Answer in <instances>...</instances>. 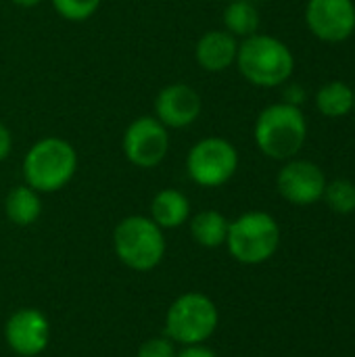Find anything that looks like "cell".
Here are the masks:
<instances>
[{
    "instance_id": "cell-1",
    "label": "cell",
    "mask_w": 355,
    "mask_h": 357,
    "mask_svg": "<svg viewBox=\"0 0 355 357\" xmlns=\"http://www.w3.org/2000/svg\"><path fill=\"white\" fill-rule=\"evenodd\" d=\"M236 67L253 86L274 88L293 75L295 59L289 46L278 38L253 33L239 44Z\"/></svg>"
},
{
    "instance_id": "cell-2",
    "label": "cell",
    "mask_w": 355,
    "mask_h": 357,
    "mask_svg": "<svg viewBox=\"0 0 355 357\" xmlns=\"http://www.w3.org/2000/svg\"><path fill=\"white\" fill-rule=\"evenodd\" d=\"M77 169V153L63 138L48 136L29 146L23 159L25 184L36 192H56L65 188Z\"/></svg>"
},
{
    "instance_id": "cell-3",
    "label": "cell",
    "mask_w": 355,
    "mask_h": 357,
    "mask_svg": "<svg viewBox=\"0 0 355 357\" xmlns=\"http://www.w3.org/2000/svg\"><path fill=\"white\" fill-rule=\"evenodd\" d=\"M253 136L266 157L287 161L301 151L308 136V123L299 107L278 102L259 113Z\"/></svg>"
},
{
    "instance_id": "cell-4",
    "label": "cell",
    "mask_w": 355,
    "mask_h": 357,
    "mask_svg": "<svg viewBox=\"0 0 355 357\" xmlns=\"http://www.w3.org/2000/svg\"><path fill=\"white\" fill-rule=\"evenodd\" d=\"M165 234L149 215H128L113 230V251L134 272L157 268L165 257Z\"/></svg>"
},
{
    "instance_id": "cell-5",
    "label": "cell",
    "mask_w": 355,
    "mask_h": 357,
    "mask_svg": "<svg viewBox=\"0 0 355 357\" xmlns=\"http://www.w3.org/2000/svg\"><path fill=\"white\" fill-rule=\"evenodd\" d=\"M280 245L278 222L266 211H247L228 226V253L245 266L268 261Z\"/></svg>"
},
{
    "instance_id": "cell-6",
    "label": "cell",
    "mask_w": 355,
    "mask_h": 357,
    "mask_svg": "<svg viewBox=\"0 0 355 357\" xmlns=\"http://www.w3.org/2000/svg\"><path fill=\"white\" fill-rule=\"evenodd\" d=\"M220 312L216 303L203 293L180 295L165 314V337L182 347L201 345L216 333Z\"/></svg>"
},
{
    "instance_id": "cell-7",
    "label": "cell",
    "mask_w": 355,
    "mask_h": 357,
    "mask_svg": "<svg viewBox=\"0 0 355 357\" xmlns=\"http://www.w3.org/2000/svg\"><path fill=\"white\" fill-rule=\"evenodd\" d=\"M239 169V153L232 142L209 136L199 140L186 157V172L190 180L203 188L224 186Z\"/></svg>"
},
{
    "instance_id": "cell-8",
    "label": "cell",
    "mask_w": 355,
    "mask_h": 357,
    "mask_svg": "<svg viewBox=\"0 0 355 357\" xmlns=\"http://www.w3.org/2000/svg\"><path fill=\"white\" fill-rule=\"evenodd\" d=\"M123 155L126 159L142 169L157 167L169 153V132L167 128L151 115L136 117L123 132Z\"/></svg>"
},
{
    "instance_id": "cell-9",
    "label": "cell",
    "mask_w": 355,
    "mask_h": 357,
    "mask_svg": "<svg viewBox=\"0 0 355 357\" xmlns=\"http://www.w3.org/2000/svg\"><path fill=\"white\" fill-rule=\"evenodd\" d=\"M4 341L13 354L21 357L44 354L50 343L48 318L36 307H21L13 312L4 324Z\"/></svg>"
},
{
    "instance_id": "cell-10",
    "label": "cell",
    "mask_w": 355,
    "mask_h": 357,
    "mask_svg": "<svg viewBox=\"0 0 355 357\" xmlns=\"http://www.w3.org/2000/svg\"><path fill=\"white\" fill-rule=\"evenodd\" d=\"M305 21L316 38L343 42L355 29V4L352 0H310Z\"/></svg>"
},
{
    "instance_id": "cell-11",
    "label": "cell",
    "mask_w": 355,
    "mask_h": 357,
    "mask_svg": "<svg viewBox=\"0 0 355 357\" xmlns=\"http://www.w3.org/2000/svg\"><path fill=\"white\" fill-rule=\"evenodd\" d=\"M201 111H203L201 94L184 82H176L161 88L155 98V117L167 130H180L192 126L199 119Z\"/></svg>"
},
{
    "instance_id": "cell-12",
    "label": "cell",
    "mask_w": 355,
    "mask_h": 357,
    "mask_svg": "<svg viewBox=\"0 0 355 357\" xmlns=\"http://www.w3.org/2000/svg\"><path fill=\"white\" fill-rule=\"evenodd\" d=\"M278 192L293 205H312L324 197L326 178L312 161H289L278 174Z\"/></svg>"
},
{
    "instance_id": "cell-13",
    "label": "cell",
    "mask_w": 355,
    "mask_h": 357,
    "mask_svg": "<svg viewBox=\"0 0 355 357\" xmlns=\"http://www.w3.org/2000/svg\"><path fill=\"white\" fill-rule=\"evenodd\" d=\"M239 42L226 29H211L203 33L195 46V59L201 69L209 73L226 71L236 63Z\"/></svg>"
},
{
    "instance_id": "cell-14",
    "label": "cell",
    "mask_w": 355,
    "mask_h": 357,
    "mask_svg": "<svg viewBox=\"0 0 355 357\" xmlns=\"http://www.w3.org/2000/svg\"><path fill=\"white\" fill-rule=\"evenodd\" d=\"M161 230H176L190 218V201L184 192L176 188L159 190L151 201L149 215Z\"/></svg>"
},
{
    "instance_id": "cell-15",
    "label": "cell",
    "mask_w": 355,
    "mask_h": 357,
    "mask_svg": "<svg viewBox=\"0 0 355 357\" xmlns=\"http://www.w3.org/2000/svg\"><path fill=\"white\" fill-rule=\"evenodd\" d=\"M4 213H6L8 222L15 224V226H19V228L31 226L42 215V199H40V192H36L27 184H21V186L10 188L8 195H6V199H4Z\"/></svg>"
},
{
    "instance_id": "cell-16",
    "label": "cell",
    "mask_w": 355,
    "mask_h": 357,
    "mask_svg": "<svg viewBox=\"0 0 355 357\" xmlns=\"http://www.w3.org/2000/svg\"><path fill=\"white\" fill-rule=\"evenodd\" d=\"M228 226L230 222L226 220L224 213L216 209H205L190 220V236L197 245L205 249H218L226 245Z\"/></svg>"
},
{
    "instance_id": "cell-17",
    "label": "cell",
    "mask_w": 355,
    "mask_h": 357,
    "mask_svg": "<svg viewBox=\"0 0 355 357\" xmlns=\"http://www.w3.org/2000/svg\"><path fill=\"white\" fill-rule=\"evenodd\" d=\"M355 92L343 82H328L316 94V105L326 117H343L354 109Z\"/></svg>"
},
{
    "instance_id": "cell-18",
    "label": "cell",
    "mask_w": 355,
    "mask_h": 357,
    "mask_svg": "<svg viewBox=\"0 0 355 357\" xmlns=\"http://www.w3.org/2000/svg\"><path fill=\"white\" fill-rule=\"evenodd\" d=\"M224 25L226 31L234 38H249L257 33L259 27V13L253 2H239L232 0L224 10Z\"/></svg>"
},
{
    "instance_id": "cell-19",
    "label": "cell",
    "mask_w": 355,
    "mask_h": 357,
    "mask_svg": "<svg viewBox=\"0 0 355 357\" xmlns=\"http://www.w3.org/2000/svg\"><path fill=\"white\" fill-rule=\"evenodd\" d=\"M324 199L335 213L349 215L355 211V184L349 180H335L326 184Z\"/></svg>"
},
{
    "instance_id": "cell-20",
    "label": "cell",
    "mask_w": 355,
    "mask_h": 357,
    "mask_svg": "<svg viewBox=\"0 0 355 357\" xmlns=\"http://www.w3.org/2000/svg\"><path fill=\"white\" fill-rule=\"evenodd\" d=\"M100 2L103 0H52V6L63 19L80 23L90 19L100 8Z\"/></svg>"
},
{
    "instance_id": "cell-21",
    "label": "cell",
    "mask_w": 355,
    "mask_h": 357,
    "mask_svg": "<svg viewBox=\"0 0 355 357\" xmlns=\"http://www.w3.org/2000/svg\"><path fill=\"white\" fill-rule=\"evenodd\" d=\"M176 343H172L167 337H155L140 345L136 357H176Z\"/></svg>"
},
{
    "instance_id": "cell-22",
    "label": "cell",
    "mask_w": 355,
    "mask_h": 357,
    "mask_svg": "<svg viewBox=\"0 0 355 357\" xmlns=\"http://www.w3.org/2000/svg\"><path fill=\"white\" fill-rule=\"evenodd\" d=\"M176 357H218L213 349L205 347L203 343L201 345H186L182 347V351H178Z\"/></svg>"
},
{
    "instance_id": "cell-23",
    "label": "cell",
    "mask_w": 355,
    "mask_h": 357,
    "mask_svg": "<svg viewBox=\"0 0 355 357\" xmlns=\"http://www.w3.org/2000/svg\"><path fill=\"white\" fill-rule=\"evenodd\" d=\"M13 151V134L10 130L0 121V161H4Z\"/></svg>"
},
{
    "instance_id": "cell-24",
    "label": "cell",
    "mask_w": 355,
    "mask_h": 357,
    "mask_svg": "<svg viewBox=\"0 0 355 357\" xmlns=\"http://www.w3.org/2000/svg\"><path fill=\"white\" fill-rule=\"evenodd\" d=\"M303 100H305V92H303V88H301L299 84H293V86L287 88V92H285V102L299 107Z\"/></svg>"
},
{
    "instance_id": "cell-25",
    "label": "cell",
    "mask_w": 355,
    "mask_h": 357,
    "mask_svg": "<svg viewBox=\"0 0 355 357\" xmlns=\"http://www.w3.org/2000/svg\"><path fill=\"white\" fill-rule=\"evenodd\" d=\"M17 6H23V8H31V6H38L42 0H13Z\"/></svg>"
},
{
    "instance_id": "cell-26",
    "label": "cell",
    "mask_w": 355,
    "mask_h": 357,
    "mask_svg": "<svg viewBox=\"0 0 355 357\" xmlns=\"http://www.w3.org/2000/svg\"><path fill=\"white\" fill-rule=\"evenodd\" d=\"M239 2H257V0H239Z\"/></svg>"
},
{
    "instance_id": "cell-27",
    "label": "cell",
    "mask_w": 355,
    "mask_h": 357,
    "mask_svg": "<svg viewBox=\"0 0 355 357\" xmlns=\"http://www.w3.org/2000/svg\"><path fill=\"white\" fill-rule=\"evenodd\" d=\"M354 107H355V98H354Z\"/></svg>"
}]
</instances>
